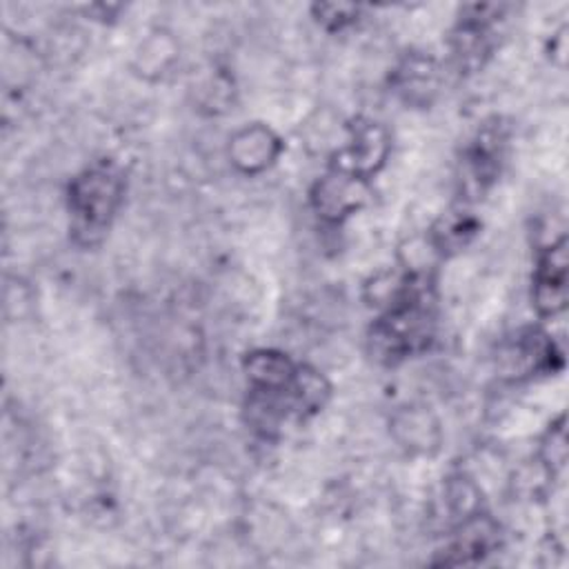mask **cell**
<instances>
[{
	"label": "cell",
	"instance_id": "14",
	"mask_svg": "<svg viewBox=\"0 0 569 569\" xmlns=\"http://www.w3.org/2000/svg\"><path fill=\"white\" fill-rule=\"evenodd\" d=\"M540 453H542V462L545 467L556 473L565 467V460H567V433H565V418L560 416V420L547 431L545 440H542V447H540Z\"/></svg>",
	"mask_w": 569,
	"mask_h": 569
},
{
	"label": "cell",
	"instance_id": "10",
	"mask_svg": "<svg viewBox=\"0 0 569 569\" xmlns=\"http://www.w3.org/2000/svg\"><path fill=\"white\" fill-rule=\"evenodd\" d=\"M396 91L409 104H429L440 84V69L431 56L409 53L393 73Z\"/></svg>",
	"mask_w": 569,
	"mask_h": 569
},
{
	"label": "cell",
	"instance_id": "13",
	"mask_svg": "<svg viewBox=\"0 0 569 569\" xmlns=\"http://www.w3.org/2000/svg\"><path fill=\"white\" fill-rule=\"evenodd\" d=\"M396 431L400 445L411 451H427L438 447V422L425 409H407L396 418Z\"/></svg>",
	"mask_w": 569,
	"mask_h": 569
},
{
	"label": "cell",
	"instance_id": "5",
	"mask_svg": "<svg viewBox=\"0 0 569 569\" xmlns=\"http://www.w3.org/2000/svg\"><path fill=\"white\" fill-rule=\"evenodd\" d=\"M505 149L500 124H485L462 156V189L480 196L498 176Z\"/></svg>",
	"mask_w": 569,
	"mask_h": 569
},
{
	"label": "cell",
	"instance_id": "4",
	"mask_svg": "<svg viewBox=\"0 0 569 569\" xmlns=\"http://www.w3.org/2000/svg\"><path fill=\"white\" fill-rule=\"evenodd\" d=\"M500 13L496 4H471L467 7L462 20L451 33L453 60L465 71H476L482 67L485 58L491 53V31L489 24Z\"/></svg>",
	"mask_w": 569,
	"mask_h": 569
},
{
	"label": "cell",
	"instance_id": "1",
	"mask_svg": "<svg viewBox=\"0 0 569 569\" xmlns=\"http://www.w3.org/2000/svg\"><path fill=\"white\" fill-rule=\"evenodd\" d=\"M436 313L431 280L425 273H407L400 293L369 329V349L376 360L396 365L416 356L433 340Z\"/></svg>",
	"mask_w": 569,
	"mask_h": 569
},
{
	"label": "cell",
	"instance_id": "8",
	"mask_svg": "<svg viewBox=\"0 0 569 569\" xmlns=\"http://www.w3.org/2000/svg\"><path fill=\"white\" fill-rule=\"evenodd\" d=\"M498 547V525L485 513H473L458 522V533L453 542L445 549L438 562L445 565H467L478 562Z\"/></svg>",
	"mask_w": 569,
	"mask_h": 569
},
{
	"label": "cell",
	"instance_id": "6",
	"mask_svg": "<svg viewBox=\"0 0 569 569\" xmlns=\"http://www.w3.org/2000/svg\"><path fill=\"white\" fill-rule=\"evenodd\" d=\"M367 180L329 171L316 182L311 191V204L320 218L329 222H340L347 216L356 213L367 202Z\"/></svg>",
	"mask_w": 569,
	"mask_h": 569
},
{
	"label": "cell",
	"instance_id": "7",
	"mask_svg": "<svg viewBox=\"0 0 569 569\" xmlns=\"http://www.w3.org/2000/svg\"><path fill=\"white\" fill-rule=\"evenodd\" d=\"M567 302V242L549 244L536 267L533 305L540 316H556Z\"/></svg>",
	"mask_w": 569,
	"mask_h": 569
},
{
	"label": "cell",
	"instance_id": "12",
	"mask_svg": "<svg viewBox=\"0 0 569 569\" xmlns=\"http://www.w3.org/2000/svg\"><path fill=\"white\" fill-rule=\"evenodd\" d=\"M478 222L467 211H449L431 229V244L442 256L460 251L476 236Z\"/></svg>",
	"mask_w": 569,
	"mask_h": 569
},
{
	"label": "cell",
	"instance_id": "15",
	"mask_svg": "<svg viewBox=\"0 0 569 569\" xmlns=\"http://www.w3.org/2000/svg\"><path fill=\"white\" fill-rule=\"evenodd\" d=\"M313 13L322 27H327L329 31H340L358 20L360 7L345 4V2H340V4L329 2V4H316Z\"/></svg>",
	"mask_w": 569,
	"mask_h": 569
},
{
	"label": "cell",
	"instance_id": "11",
	"mask_svg": "<svg viewBox=\"0 0 569 569\" xmlns=\"http://www.w3.org/2000/svg\"><path fill=\"white\" fill-rule=\"evenodd\" d=\"M242 365L251 389H284L298 371L287 353L273 349H256L247 353Z\"/></svg>",
	"mask_w": 569,
	"mask_h": 569
},
{
	"label": "cell",
	"instance_id": "3",
	"mask_svg": "<svg viewBox=\"0 0 569 569\" xmlns=\"http://www.w3.org/2000/svg\"><path fill=\"white\" fill-rule=\"evenodd\" d=\"M389 156V136L373 122L358 118L349 127V140L331 158V171L369 180Z\"/></svg>",
	"mask_w": 569,
	"mask_h": 569
},
{
	"label": "cell",
	"instance_id": "9",
	"mask_svg": "<svg viewBox=\"0 0 569 569\" xmlns=\"http://www.w3.org/2000/svg\"><path fill=\"white\" fill-rule=\"evenodd\" d=\"M280 138L264 124L240 129L229 144V158L242 173L264 171L280 153Z\"/></svg>",
	"mask_w": 569,
	"mask_h": 569
},
{
	"label": "cell",
	"instance_id": "2",
	"mask_svg": "<svg viewBox=\"0 0 569 569\" xmlns=\"http://www.w3.org/2000/svg\"><path fill=\"white\" fill-rule=\"evenodd\" d=\"M124 193V176L113 162L87 167L69 182L71 231L84 242H96L111 224Z\"/></svg>",
	"mask_w": 569,
	"mask_h": 569
}]
</instances>
